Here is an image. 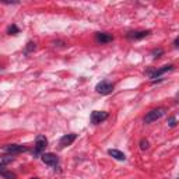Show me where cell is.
Segmentation results:
<instances>
[{"label":"cell","instance_id":"3957f363","mask_svg":"<svg viewBox=\"0 0 179 179\" xmlns=\"http://www.w3.org/2000/svg\"><path fill=\"white\" fill-rule=\"evenodd\" d=\"M95 90L96 92H99L102 95H106V94H110L113 91V84L109 83V81H101V83L96 84Z\"/></svg>","mask_w":179,"mask_h":179},{"label":"cell","instance_id":"ac0fdd59","mask_svg":"<svg viewBox=\"0 0 179 179\" xmlns=\"http://www.w3.org/2000/svg\"><path fill=\"white\" fill-rule=\"evenodd\" d=\"M168 124H169L171 127L176 126V118H175V116H171L169 119H168Z\"/></svg>","mask_w":179,"mask_h":179},{"label":"cell","instance_id":"ffe728a7","mask_svg":"<svg viewBox=\"0 0 179 179\" xmlns=\"http://www.w3.org/2000/svg\"><path fill=\"white\" fill-rule=\"evenodd\" d=\"M31 179H38V178H31Z\"/></svg>","mask_w":179,"mask_h":179},{"label":"cell","instance_id":"4fadbf2b","mask_svg":"<svg viewBox=\"0 0 179 179\" xmlns=\"http://www.w3.org/2000/svg\"><path fill=\"white\" fill-rule=\"evenodd\" d=\"M0 176H3V178L6 179H14L15 178V174H13V172H9V171H1L0 172Z\"/></svg>","mask_w":179,"mask_h":179},{"label":"cell","instance_id":"52a82bcc","mask_svg":"<svg viewBox=\"0 0 179 179\" xmlns=\"http://www.w3.org/2000/svg\"><path fill=\"white\" fill-rule=\"evenodd\" d=\"M4 150L9 152L10 155H13V154H18V152H24L27 151V147H24V146H18V144H9V146H6Z\"/></svg>","mask_w":179,"mask_h":179},{"label":"cell","instance_id":"9c48e42d","mask_svg":"<svg viewBox=\"0 0 179 179\" xmlns=\"http://www.w3.org/2000/svg\"><path fill=\"white\" fill-rule=\"evenodd\" d=\"M147 35H150V31H132V32H127L126 34V37L129 39H143V38H146Z\"/></svg>","mask_w":179,"mask_h":179},{"label":"cell","instance_id":"5b68a950","mask_svg":"<svg viewBox=\"0 0 179 179\" xmlns=\"http://www.w3.org/2000/svg\"><path fill=\"white\" fill-rule=\"evenodd\" d=\"M46 146H48V138L43 134L37 136V138H35V154H39L41 151H43Z\"/></svg>","mask_w":179,"mask_h":179},{"label":"cell","instance_id":"d6986e66","mask_svg":"<svg viewBox=\"0 0 179 179\" xmlns=\"http://www.w3.org/2000/svg\"><path fill=\"white\" fill-rule=\"evenodd\" d=\"M178 43H179V39H178V38H175V41H174V48H178Z\"/></svg>","mask_w":179,"mask_h":179},{"label":"cell","instance_id":"e0dca14e","mask_svg":"<svg viewBox=\"0 0 179 179\" xmlns=\"http://www.w3.org/2000/svg\"><path fill=\"white\" fill-rule=\"evenodd\" d=\"M161 55H164V51H162V49H154V51H152V56H154V57H161Z\"/></svg>","mask_w":179,"mask_h":179},{"label":"cell","instance_id":"ba28073f","mask_svg":"<svg viewBox=\"0 0 179 179\" xmlns=\"http://www.w3.org/2000/svg\"><path fill=\"white\" fill-rule=\"evenodd\" d=\"M42 161L45 162L46 165H51V166H53V165H56L57 164V157L55 155V154H52V152H45V154H42Z\"/></svg>","mask_w":179,"mask_h":179},{"label":"cell","instance_id":"5bb4252c","mask_svg":"<svg viewBox=\"0 0 179 179\" xmlns=\"http://www.w3.org/2000/svg\"><path fill=\"white\" fill-rule=\"evenodd\" d=\"M9 34L10 35H11V34H13V35H17V34H20V28L17 27V25H10L9 27Z\"/></svg>","mask_w":179,"mask_h":179},{"label":"cell","instance_id":"8992f818","mask_svg":"<svg viewBox=\"0 0 179 179\" xmlns=\"http://www.w3.org/2000/svg\"><path fill=\"white\" fill-rule=\"evenodd\" d=\"M95 41L98 43H108V42L113 41V37L108 34V32H96L95 34Z\"/></svg>","mask_w":179,"mask_h":179},{"label":"cell","instance_id":"30bf717a","mask_svg":"<svg viewBox=\"0 0 179 179\" xmlns=\"http://www.w3.org/2000/svg\"><path fill=\"white\" fill-rule=\"evenodd\" d=\"M76 134L74 133H70V134H64L63 137L60 138V141H59V146L60 147H67V146H70L71 143L76 140Z\"/></svg>","mask_w":179,"mask_h":179},{"label":"cell","instance_id":"7a4b0ae2","mask_svg":"<svg viewBox=\"0 0 179 179\" xmlns=\"http://www.w3.org/2000/svg\"><path fill=\"white\" fill-rule=\"evenodd\" d=\"M172 69H174V66H172V64H165V66H162V67H160V69L148 70L147 74L150 76V78H160L162 74H165L166 71H171Z\"/></svg>","mask_w":179,"mask_h":179},{"label":"cell","instance_id":"8fae6325","mask_svg":"<svg viewBox=\"0 0 179 179\" xmlns=\"http://www.w3.org/2000/svg\"><path fill=\"white\" fill-rule=\"evenodd\" d=\"M108 154H109L110 157H113L115 160L118 161H124L126 160V155H124L122 151H119V150H115V148H110V150H108Z\"/></svg>","mask_w":179,"mask_h":179},{"label":"cell","instance_id":"2e32d148","mask_svg":"<svg viewBox=\"0 0 179 179\" xmlns=\"http://www.w3.org/2000/svg\"><path fill=\"white\" fill-rule=\"evenodd\" d=\"M140 148H141V150H147L148 148V140L141 138V140H140Z\"/></svg>","mask_w":179,"mask_h":179},{"label":"cell","instance_id":"277c9868","mask_svg":"<svg viewBox=\"0 0 179 179\" xmlns=\"http://www.w3.org/2000/svg\"><path fill=\"white\" fill-rule=\"evenodd\" d=\"M108 119V113L104 110H94L91 113V122L92 124H99L101 122Z\"/></svg>","mask_w":179,"mask_h":179},{"label":"cell","instance_id":"9a60e30c","mask_svg":"<svg viewBox=\"0 0 179 179\" xmlns=\"http://www.w3.org/2000/svg\"><path fill=\"white\" fill-rule=\"evenodd\" d=\"M37 49V45H35V42H28L27 43V48H25V52H34Z\"/></svg>","mask_w":179,"mask_h":179},{"label":"cell","instance_id":"7c38bea8","mask_svg":"<svg viewBox=\"0 0 179 179\" xmlns=\"http://www.w3.org/2000/svg\"><path fill=\"white\" fill-rule=\"evenodd\" d=\"M14 161V157L13 155H0V165L4 166L7 165V164H10V162H13Z\"/></svg>","mask_w":179,"mask_h":179},{"label":"cell","instance_id":"6da1fadb","mask_svg":"<svg viewBox=\"0 0 179 179\" xmlns=\"http://www.w3.org/2000/svg\"><path fill=\"white\" fill-rule=\"evenodd\" d=\"M165 108H157V109L150 110V112H147V115L144 116V123H152V122L161 119L165 115Z\"/></svg>","mask_w":179,"mask_h":179}]
</instances>
